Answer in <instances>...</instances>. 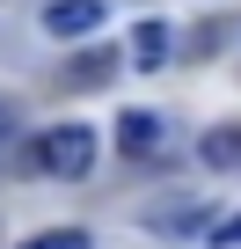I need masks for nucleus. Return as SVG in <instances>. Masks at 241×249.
<instances>
[{"mask_svg": "<svg viewBox=\"0 0 241 249\" xmlns=\"http://www.w3.org/2000/svg\"><path fill=\"white\" fill-rule=\"evenodd\" d=\"M168 52H176V30H168V22H139V30H132V59H139L146 73H161Z\"/></svg>", "mask_w": 241, "mask_h": 249, "instance_id": "39448f33", "label": "nucleus"}, {"mask_svg": "<svg viewBox=\"0 0 241 249\" xmlns=\"http://www.w3.org/2000/svg\"><path fill=\"white\" fill-rule=\"evenodd\" d=\"M30 161L44 176H59V183H80L95 169V132H88V124H51V132L30 147Z\"/></svg>", "mask_w": 241, "mask_h": 249, "instance_id": "f257e3e1", "label": "nucleus"}, {"mask_svg": "<svg viewBox=\"0 0 241 249\" xmlns=\"http://www.w3.org/2000/svg\"><path fill=\"white\" fill-rule=\"evenodd\" d=\"M197 154H205L212 169H241V124H219V132H205V140H197Z\"/></svg>", "mask_w": 241, "mask_h": 249, "instance_id": "423d86ee", "label": "nucleus"}, {"mask_svg": "<svg viewBox=\"0 0 241 249\" xmlns=\"http://www.w3.org/2000/svg\"><path fill=\"white\" fill-rule=\"evenodd\" d=\"M205 234H212V249H241V213H226V220H212Z\"/></svg>", "mask_w": 241, "mask_h": 249, "instance_id": "1a4fd4ad", "label": "nucleus"}, {"mask_svg": "<svg viewBox=\"0 0 241 249\" xmlns=\"http://www.w3.org/2000/svg\"><path fill=\"white\" fill-rule=\"evenodd\" d=\"M66 66H73V73H66L73 88H95V81H110V73H117V52H110V44H102V52H73Z\"/></svg>", "mask_w": 241, "mask_h": 249, "instance_id": "0eeeda50", "label": "nucleus"}, {"mask_svg": "<svg viewBox=\"0 0 241 249\" xmlns=\"http://www.w3.org/2000/svg\"><path fill=\"white\" fill-rule=\"evenodd\" d=\"M8 140H15V110L0 103V147H8Z\"/></svg>", "mask_w": 241, "mask_h": 249, "instance_id": "9d476101", "label": "nucleus"}, {"mask_svg": "<svg viewBox=\"0 0 241 249\" xmlns=\"http://www.w3.org/2000/svg\"><path fill=\"white\" fill-rule=\"evenodd\" d=\"M102 22H110V0H51L44 8V37H66V44L102 37Z\"/></svg>", "mask_w": 241, "mask_h": 249, "instance_id": "f03ea898", "label": "nucleus"}, {"mask_svg": "<svg viewBox=\"0 0 241 249\" xmlns=\"http://www.w3.org/2000/svg\"><path fill=\"white\" fill-rule=\"evenodd\" d=\"M212 220H219L212 205H154L146 213V234H205Z\"/></svg>", "mask_w": 241, "mask_h": 249, "instance_id": "20e7f679", "label": "nucleus"}, {"mask_svg": "<svg viewBox=\"0 0 241 249\" xmlns=\"http://www.w3.org/2000/svg\"><path fill=\"white\" fill-rule=\"evenodd\" d=\"M117 147H125L132 161L168 154V117H154V110H125V117H117Z\"/></svg>", "mask_w": 241, "mask_h": 249, "instance_id": "7ed1b4c3", "label": "nucleus"}, {"mask_svg": "<svg viewBox=\"0 0 241 249\" xmlns=\"http://www.w3.org/2000/svg\"><path fill=\"white\" fill-rule=\"evenodd\" d=\"M15 249H88V234H80V227H44V234H30V242H15Z\"/></svg>", "mask_w": 241, "mask_h": 249, "instance_id": "6e6552de", "label": "nucleus"}]
</instances>
